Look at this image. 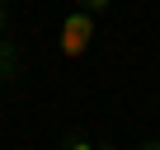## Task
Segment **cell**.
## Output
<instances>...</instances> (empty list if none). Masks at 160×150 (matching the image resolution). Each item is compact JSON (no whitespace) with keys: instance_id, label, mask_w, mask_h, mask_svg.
Masks as SVG:
<instances>
[{"instance_id":"obj_1","label":"cell","mask_w":160,"mask_h":150,"mask_svg":"<svg viewBox=\"0 0 160 150\" xmlns=\"http://www.w3.org/2000/svg\"><path fill=\"white\" fill-rule=\"evenodd\" d=\"M90 42H94V14L75 5V10L61 19V56H66V61H80V56L90 52Z\"/></svg>"},{"instance_id":"obj_2","label":"cell","mask_w":160,"mask_h":150,"mask_svg":"<svg viewBox=\"0 0 160 150\" xmlns=\"http://www.w3.org/2000/svg\"><path fill=\"white\" fill-rule=\"evenodd\" d=\"M19 75H24V47H19L14 28H10L5 38H0V89L19 85Z\"/></svg>"},{"instance_id":"obj_3","label":"cell","mask_w":160,"mask_h":150,"mask_svg":"<svg viewBox=\"0 0 160 150\" xmlns=\"http://www.w3.org/2000/svg\"><path fill=\"white\" fill-rule=\"evenodd\" d=\"M61 145H66V150H94V145H104V141H94V136H85V131H66Z\"/></svg>"},{"instance_id":"obj_4","label":"cell","mask_w":160,"mask_h":150,"mask_svg":"<svg viewBox=\"0 0 160 150\" xmlns=\"http://www.w3.org/2000/svg\"><path fill=\"white\" fill-rule=\"evenodd\" d=\"M75 5H80V10H90V14L99 19V14H108V10H113V0H75Z\"/></svg>"},{"instance_id":"obj_5","label":"cell","mask_w":160,"mask_h":150,"mask_svg":"<svg viewBox=\"0 0 160 150\" xmlns=\"http://www.w3.org/2000/svg\"><path fill=\"white\" fill-rule=\"evenodd\" d=\"M10 24H14V10H10V0H0V38L10 33Z\"/></svg>"}]
</instances>
